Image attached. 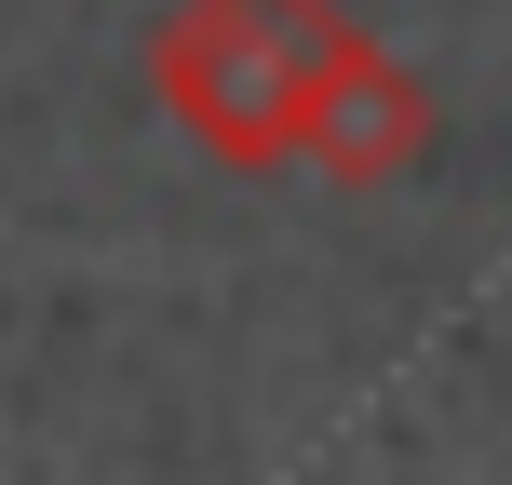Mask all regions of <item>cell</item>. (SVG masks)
I'll use <instances>...</instances> for the list:
<instances>
[{"label": "cell", "instance_id": "cell-2", "mask_svg": "<svg viewBox=\"0 0 512 485\" xmlns=\"http://www.w3.org/2000/svg\"><path fill=\"white\" fill-rule=\"evenodd\" d=\"M432 135H445L432 81L351 14V41H337L324 81H310V176H324V189H391V176L432 162Z\"/></svg>", "mask_w": 512, "mask_h": 485}, {"label": "cell", "instance_id": "cell-1", "mask_svg": "<svg viewBox=\"0 0 512 485\" xmlns=\"http://www.w3.org/2000/svg\"><path fill=\"white\" fill-rule=\"evenodd\" d=\"M351 41L337 0H176L149 27V95L216 176H297L310 162V81Z\"/></svg>", "mask_w": 512, "mask_h": 485}]
</instances>
